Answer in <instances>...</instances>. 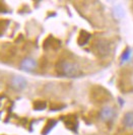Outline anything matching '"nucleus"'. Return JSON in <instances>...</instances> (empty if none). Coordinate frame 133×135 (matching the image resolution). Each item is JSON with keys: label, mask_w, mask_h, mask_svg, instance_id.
<instances>
[{"label": "nucleus", "mask_w": 133, "mask_h": 135, "mask_svg": "<svg viewBox=\"0 0 133 135\" xmlns=\"http://www.w3.org/2000/svg\"><path fill=\"white\" fill-rule=\"evenodd\" d=\"M56 72L60 76L77 77L81 74L80 67L74 62L67 60H60L56 64Z\"/></svg>", "instance_id": "obj_1"}, {"label": "nucleus", "mask_w": 133, "mask_h": 135, "mask_svg": "<svg viewBox=\"0 0 133 135\" xmlns=\"http://www.w3.org/2000/svg\"><path fill=\"white\" fill-rule=\"evenodd\" d=\"M93 50H94V53L99 55L100 57H106L110 54L111 46H110V43L107 40L99 39L93 44Z\"/></svg>", "instance_id": "obj_2"}, {"label": "nucleus", "mask_w": 133, "mask_h": 135, "mask_svg": "<svg viewBox=\"0 0 133 135\" xmlns=\"http://www.w3.org/2000/svg\"><path fill=\"white\" fill-rule=\"evenodd\" d=\"M57 124V122L55 121V120H49V121L47 122L46 126H45V128L43 129V134H48L52 129L54 128V126Z\"/></svg>", "instance_id": "obj_9"}, {"label": "nucleus", "mask_w": 133, "mask_h": 135, "mask_svg": "<svg viewBox=\"0 0 133 135\" xmlns=\"http://www.w3.org/2000/svg\"><path fill=\"white\" fill-rule=\"evenodd\" d=\"M123 124H124L126 127L132 128L133 127V112H127L126 114L124 115Z\"/></svg>", "instance_id": "obj_8"}, {"label": "nucleus", "mask_w": 133, "mask_h": 135, "mask_svg": "<svg viewBox=\"0 0 133 135\" xmlns=\"http://www.w3.org/2000/svg\"><path fill=\"white\" fill-rule=\"evenodd\" d=\"M114 15L117 17V18H121L124 16V11H123V8L121 6H117L115 7L114 9Z\"/></svg>", "instance_id": "obj_12"}, {"label": "nucleus", "mask_w": 133, "mask_h": 135, "mask_svg": "<svg viewBox=\"0 0 133 135\" xmlns=\"http://www.w3.org/2000/svg\"><path fill=\"white\" fill-rule=\"evenodd\" d=\"M130 57H131V49L127 48L126 50L123 52V54L121 55V62H126L130 59Z\"/></svg>", "instance_id": "obj_11"}, {"label": "nucleus", "mask_w": 133, "mask_h": 135, "mask_svg": "<svg viewBox=\"0 0 133 135\" xmlns=\"http://www.w3.org/2000/svg\"><path fill=\"white\" fill-rule=\"evenodd\" d=\"M91 39V34L87 33V31H80L79 36H78V39H77V42H78V45L79 46H84L88 43V41Z\"/></svg>", "instance_id": "obj_7"}, {"label": "nucleus", "mask_w": 133, "mask_h": 135, "mask_svg": "<svg viewBox=\"0 0 133 135\" xmlns=\"http://www.w3.org/2000/svg\"><path fill=\"white\" fill-rule=\"evenodd\" d=\"M27 79L25 77H22V76H20V75H15L10 80V86L13 88L14 90H17V91L23 90L25 88H27Z\"/></svg>", "instance_id": "obj_3"}, {"label": "nucleus", "mask_w": 133, "mask_h": 135, "mask_svg": "<svg viewBox=\"0 0 133 135\" xmlns=\"http://www.w3.org/2000/svg\"><path fill=\"white\" fill-rule=\"evenodd\" d=\"M63 121L65 123L67 128L72 130V131H76L78 122H77V119L75 116H66L65 118H63Z\"/></svg>", "instance_id": "obj_6"}, {"label": "nucleus", "mask_w": 133, "mask_h": 135, "mask_svg": "<svg viewBox=\"0 0 133 135\" xmlns=\"http://www.w3.org/2000/svg\"><path fill=\"white\" fill-rule=\"evenodd\" d=\"M47 107L46 102L44 101H36L34 103V108L35 110H38V111H42V110H45Z\"/></svg>", "instance_id": "obj_10"}, {"label": "nucleus", "mask_w": 133, "mask_h": 135, "mask_svg": "<svg viewBox=\"0 0 133 135\" xmlns=\"http://www.w3.org/2000/svg\"><path fill=\"white\" fill-rule=\"evenodd\" d=\"M115 110L112 107H105V108L102 109L100 113L101 119L104 122H110L112 121L114 118H115Z\"/></svg>", "instance_id": "obj_5"}, {"label": "nucleus", "mask_w": 133, "mask_h": 135, "mask_svg": "<svg viewBox=\"0 0 133 135\" xmlns=\"http://www.w3.org/2000/svg\"><path fill=\"white\" fill-rule=\"evenodd\" d=\"M37 68V62L33 58H25L20 62V69L26 72H32Z\"/></svg>", "instance_id": "obj_4"}]
</instances>
